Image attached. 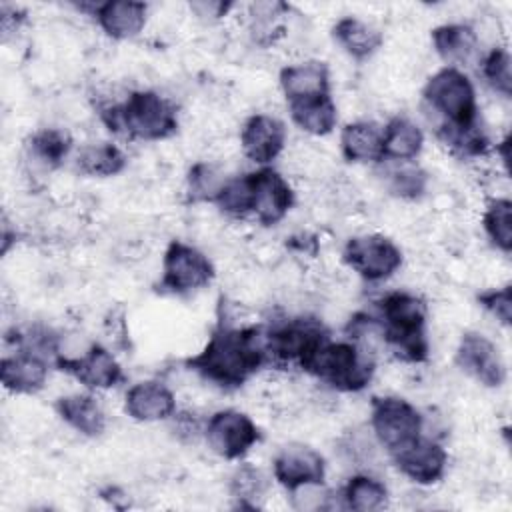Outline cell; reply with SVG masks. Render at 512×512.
<instances>
[{
	"instance_id": "6da1fadb",
	"label": "cell",
	"mask_w": 512,
	"mask_h": 512,
	"mask_svg": "<svg viewBox=\"0 0 512 512\" xmlns=\"http://www.w3.org/2000/svg\"><path fill=\"white\" fill-rule=\"evenodd\" d=\"M268 360L266 332L256 326L220 324L186 366L220 388H240Z\"/></svg>"
},
{
	"instance_id": "7a4b0ae2",
	"label": "cell",
	"mask_w": 512,
	"mask_h": 512,
	"mask_svg": "<svg viewBox=\"0 0 512 512\" xmlns=\"http://www.w3.org/2000/svg\"><path fill=\"white\" fill-rule=\"evenodd\" d=\"M376 322L382 342L404 362L428 358L426 304L410 292H390L378 302Z\"/></svg>"
},
{
	"instance_id": "3957f363",
	"label": "cell",
	"mask_w": 512,
	"mask_h": 512,
	"mask_svg": "<svg viewBox=\"0 0 512 512\" xmlns=\"http://www.w3.org/2000/svg\"><path fill=\"white\" fill-rule=\"evenodd\" d=\"M100 118L110 132L150 142L164 140L178 128L174 104L154 90L130 92L122 104L102 108Z\"/></svg>"
},
{
	"instance_id": "277c9868",
	"label": "cell",
	"mask_w": 512,
	"mask_h": 512,
	"mask_svg": "<svg viewBox=\"0 0 512 512\" xmlns=\"http://www.w3.org/2000/svg\"><path fill=\"white\" fill-rule=\"evenodd\" d=\"M298 366L340 392H358L374 376L370 352L354 342H332L330 338L310 350Z\"/></svg>"
},
{
	"instance_id": "5b68a950",
	"label": "cell",
	"mask_w": 512,
	"mask_h": 512,
	"mask_svg": "<svg viewBox=\"0 0 512 512\" xmlns=\"http://www.w3.org/2000/svg\"><path fill=\"white\" fill-rule=\"evenodd\" d=\"M428 112L438 116L436 132L444 128H472L478 124L476 90L470 78L454 66H444L422 88Z\"/></svg>"
},
{
	"instance_id": "8992f818",
	"label": "cell",
	"mask_w": 512,
	"mask_h": 512,
	"mask_svg": "<svg viewBox=\"0 0 512 512\" xmlns=\"http://www.w3.org/2000/svg\"><path fill=\"white\" fill-rule=\"evenodd\" d=\"M214 278L212 262L194 246L172 240L164 252L162 278L158 290L162 294L186 296L208 286Z\"/></svg>"
},
{
	"instance_id": "52a82bcc",
	"label": "cell",
	"mask_w": 512,
	"mask_h": 512,
	"mask_svg": "<svg viewBox=\"0 0 512 512\" xmlns=\"http://www.w3.org/2000/svg\"><path fill=\"white\" fill-rule=\"evenodd\" d=\"M370 424L378 442L394 452L422 436V416L404 398L376 396L370 404Z\"/></svg>"
},
{
	"instance_id": "ba28073f",
	"label": "cell",
	"mask_w": 512,
	"mask_h": 512,
	"mask_svg": "<svg viewBox=\"0 0 512 512\" xmlns=\"http://www.w3.org/2000/svg\"><path fill=\"white\" fill-rule=\"evenodd\" d=\"M342 260L360 278L368 282H380L390 278L402 264L400 248L386 236L364 234L354 236L342 250Z\"/></svg>"
},
{
	"instance_id": "9c48e42d",
	"label": "cell",
	"mask_w": 512,
	"mask_h": 512,
	"mask_svg": "<svg viewBox=\"0 0 512 512\" xmlns=\"http://www.w3.org/2000/svg\"><path fill=\"white\" fill-rule=\"evenodd\" d=\"M204 436L212 452L226 460H238L260 440V430L248 414L228 408L210 416Z\"/></svg>"
},
{
	"instance_id": "30bf717a",
	"label": "cell",
	"mask_w": 512,
	"mask_h": 512,
	"mask_svg": "<svg viewBox=\"0 0 512 512\" xmlns=\"http://www.w3.org/2000/svg\"><path fill=\"white\" fill-rule=\"evenodd\" d=\"M328 330L316 318H292L266 332L268 358L278 362H296L314 350L318 344L326 342Z\"/></svg>"
},
{
	"instance_id": "8fae6325",
	"label": "cell",
	"mask_w": 512,
	"mask_h": 512,
	"mask_svg": "<svg viewBox=\"0 0 512 512\" xmlns=\"http://www.w3.org/2000/svg\"><path fill=\"white\" fill-rule=\"evenodd\" d=\"M456 366L486 388H498L506 380V364L498 346L478 332L462 334L456 348Z\"/></svg>"
},
{
	"instance_id": "7c38bea8",
	"label": "cell",
	"mask_w": 512,
	"mask_h": 512,
	"mask_svg": "<svg viewBox=\"0 0 512 512\" xmlns=\"http://www.w3.org/2000/svg\"><path fill=\"white\" fill-rule=\"evenodd\" d=\"M54 362L58 370L74 376L80 384L92 390L112 388L124 378L122 368L114 358V354L100 344H92L82 356L70 358V356L58 354Z\"/></svg>"
},
{
	"instance_id": "4fadbf2b",
	"label": "cell",
	"mask_w": 512,
	"mask_h": 512,
	"mask_svg": "<svg viewBox=\"0 0 512 512\" xmlns=\"http://www.w3.org/2000/svg\"><path fill=\"white\" fill-rule=\"evenodd\" d=\"M272 470L276 482L294 492L302 486L322 484L326 476V462L314 448L304 444H290L274 456Z\"/></svg>"
},
{
	"instance_id": "5bb4252c",
	"label": "cell",
	"mask_w": 512,
	"mask_h": 512,
	"mask_svg": "<svg viewBox=\"0 0 512 512\" xmlns=\"http://www.w3.org/2000/svg\"><path fill=\"white\" fill-rule=\"evenodd\" d=\"M390 456L400 474L422 486L438 482L448 464L446 450L438 442L424 436H418L402 448L390 452Z\"/></svg>"
},
{
	"instance_id": "9a60e30c",
	"label": "cell",
	"mask_w": 512,
	"mask_h": 512,
	"mask_svg": "<svg viewBox=\"0 0 512 512\" xmlns=\"http://www.w3.org/2000/svg\"><path fill=\"white\" fill-rule=\"evenodd\" d=\"M252 176V214L264 226L278 224L294 206V192L274 168H260Z\"/></svg>"
},
{
	"instance_id": "2e32d148",
	"label": "cell",
	"mask_w": 512,
	"mask_h": 512,
	"mask_svg": "<svg viewBox=\"0 0 512 512\" xmlns=\"http://www.w3.org/2000/svg\"><path fill=\"white\" fill-rule=\"evenodd\" d=\"M240 144L246 158L260 166H266L284 150L286 128L274 116L254 114L242 126Z\"/></svg>"
},
{
	"instance_id": "e0dca14e",
	"label": "cell",
	"mask_w": 512,
	"mask_h": 512,
	"mask_svg": "<svg viewBox=\"0 0 512 512\" xmlns=\"http://www.w3.org/2000/svg\"><path fill=\"white\" fill-rule=\"evenodd\" d=\"M48 376V362L44 356L16 350L10 356H4L0 362V378L8 392L14 394H34L42 390Z\"/></svg>"
},
{
	"instance_id": "ac0fdd59",
	"label": "cell",
	"mask_w": 512,
	"mask_h": 512,
	"mask_svg": "<svg viewBox=\"0 0 512 512\" xmlns=\"http://www.w3.org/2000/svg\"><path fill=\"white\" fill-rule=\"evenodd\" d=\"M176 400L168 386L162 382H138L126 392L124 410L132 420L156 422L174 414Z\"/></svg>"
},
{
	"instance_id": "d6986e66",
	"label": "cell",
	"mask_w": 512,
	"mask_h": 512,
	"mask_svg": "<svg viewBox=\"0 0 512 512\" xmlns=\"http://www.w3.org/2000/svg\"><path fill=\"white\" fill-rule=\"evenodd\" d=\"M278 80L288 102L330 94V72L320 60L286 66L280 70Z\"/></svg>"
},
{
	"instance_id": "ffe728a7",
	"label": "cell",
	"mask_w": 512,
	"mask_h": 512,
	"mask_svg": "<svg viewBox=\"0 0 512 512\" xmlns=\"http://www.w3.org/2000/svg\"><path fill=\"white\" fill-rule=\"evenodd\" d=\"M146 14L148 6L136 0H108L94 8L100 28L114 40L134 38L144 28Z\"/></svg>"
},
{
	"instance_id": "44dd1931",
	"label": "cell",
	"mask_w": 512,
	"mask_h": 512,
	"mask_svg": "<svg viewBox=\"0 0 512 512\" xmlns=\"http://www.w3.org/2000/svg\"><path fill=\"white\" fill-rule=\"evenodd\" d=\"M332 36L336 44L358 62L374 56L384 42L382 32L378 28L354 16L340 18L332 28Z\"/></svg>"
},
{
	"instance_id": "7402d4cb",
	"label": "cell",
	"mask_w": 512,
	"mask_h": 512,
	"mask_svg": "<svg viewBox=\"0 0 512 512\" xmlns=\"http://www.w3.org/2000/svg\"><path fill=\"white\" fill-rule=\"evenodd\" d=\"M436 54L448 62V66L468 64L478 52V36L468 24H442L430 34Z\"/></svg>"
},
{
	"instance_id": "603a6c76",
	"label": "cell",
	"mask_w": 512,
	"mask_h": 512,
	"mask_svg": "<svg viewBox=\"0 0 512 512\" xmlns=\"http://www.w3.org/2000/svg\"><path fill=\"white\" fill-rule=\"evenodd\" d=\"M54 408L70 428L84 436H100L106 428V416L96 398L90 394L60 396Z\"/></svg>"
},
{
	"instance_id": "cb8c5ba5",
	"label": "cell",
	"mask_w": 512,
	"mask_h": 512,
	"mask_svg": "<svg viewBox=\"0 0 512 512\" xmlns=\"http://www.w3.org/2000/svg\"><path fill=\"white\" fill-rule=\"evenodd\" d=\"M340 150L348 162H380L382 128L368 120L350 122L340 132Z\"/></svg>"
},
{
	"instance_id": "d4e9b609",
	"label": "cell",
	"mask_w": 512,
	"mask_h": 512,
	"mask_svg": "<svg viewBox=\"0 0 512 512\" xmlns=\"http://www.w3.org/2000/svg\"><path fill=\"white\" fill-rule=\"evenodd\" d=\"M424 146L422 130L404 116H394L382 128V158L392 162L414 160Z\"/></svg>"
},
{
	"instance_id": "484cf974",
	"label": "cell",
	"mask_w": 512,
	"mask_h": 512,
	"mask_svg": "<svg viewBox=\"0 0 512 512\" xmlns=\"http://www.w3.org/2000/svg\"><path fill=\"white\" fill-rule=\"evenodd\" d=\"M288 108H290L292 122L300 130H304L312 136L330 134L336 126V120H338L336 104H334L330 94L288 102Z\"/></svg>"
},
{
	"instance_id": "4316f807",
	"label": "cell",
	"mask_w": 512,
	"mask_h": 512,
	"mask_svg": "<svg viewBox=\"0 0 512 512\" xmlns=\"http://www.w3.org/2000/svg\"><path fill=\"white\" fill-rule=\"evenodd\" d=\"M76 166L82 174L88 176H116L126 168L124 152L108 142L102 144H88L78 152Z\"/></svg>"
},
{
	"instance_id": "83f0119b",
	"label": "cell",
	"mask_w": 512,
	"mask_h": 512,
	"mask_svg": "<svg viewBox=\"0 0 512 512\" xmlns=\"http://www.w3.org/2000/svg\"><path fill=\"white\" fill-rule=\"evenodd\" d=\"M342 500L344 508L356 512H374L386 506L388 490L380 480L366 474H358L346 482L342 490Z\"/></svg>"
},
{
	"instance_id": "f1b7e54d",
	"label": "cell",
	"mask_w": 512,
	"mask_h": 512,
	"mask_svg": "<svg viewBox=\"0 0 512 512\" xmlns=\"http://www.w3.org/2000/svg\"><path fill=\"white\" fill-rule=\"evenodd\" d=\"M32 158H36L46 168H56L68 156L72 148V138L60 128H42L30 136L28 142Z\"/></svg>"
},
{
	"instance_id": "f546056e",
	"label": "cell",
	"mask_w": 512,
	"mask_h": 512,
	"mask_svg": "<svg viewBox=\"0 0 512 512\" xmlns=\"http://www.w3.org/2000/svg\"><path fill=\"white\" fill-rule=\"evenodd\" d=\"M482 224L492 244L508 254L512 250V202L508 198H494L486 206Z\"/></svg>"
},
{
	"instance_id": "4dcf8cb0",
	"label": "cell",
	"mask_w": 512,
	"mask_h": 512,
	"mask_svg": "<svg viewBox=\"0 0 512 512\" xmlns=\"http://www.w3.org/2000/svg\"><path fill=\"white\" fill-rule=\"evenodd\" d=\"M252 176L242 174V176H234V178H226V182L222 184L214 204L230 216H246L252 214Z\"/></svg>"
},
{
	"instance_id": "1f68e13d",
	"label": "cell",
	"mask_w": 512,
	"mask_h": 512,
	"mask_svg": "<svg viewBox=\"0 0 512 512\" xmlns=\"http://www.w3.org/2000/svg\"><path fill=\"white\" fill-rule=\"evenodd\" d=\"M226 176L214 164L198 162L188 172V198L192 202H214Z\"/></svg>"
},
{
	"instance_id": "d6a6232c",
	"label": "cell",
	"mask_w": 512,
	"mask_h": 512,
	"mask_svg": "<svg viewBox=\"0 0 512 512\" xmlns=\"http://www.w3.org/2000/svg\"><path fill=\"white\" fill-rule=\"evenodd\" d=\"M428 174L410 162H400V166H394L388 170L386 186L388 190L398 198H418L426 190Z\"/></svg>"
},
{
	"instance_id": "836d02e7",
	"label": "cell",
	"mask_w": 512,
	"mask_h": 512,
	"mask_svg": "<svg viewBox=\"0 0 512 512\" xmlns=\"http://www.w3.org/2000/svg\"><path fill=\"white\" fill-rule=\"evenodd\" d=\"M482 74L488 86L502 94L504 98L512 96V60L506 48H494L482 62Z\"/></svg>"
},
{
	"instance_id": "e575fe53",
	"label": "cell",
	"mask_w": 512,
	"mask_h": 512,
	"mask_svg": "<svg viewBox=\"0 0 512 512\" xmlns=\"http://www.w3.org/2000/svg\"><path fill=\"white\" fill-rule=\"evenodd\" d=\"M480 306L490 312L500 324H512V288L506 284L502 288H492L478 294Z\"/></svg>"
},
{
	"instance_id": "d590c367",
	"label": "cell",
	"mask_w": 512,
	"mask_h": 512,
	"mask_svg": "<svg viewBox=\"0 0 512 512\" xmlns=\"http://www.w3.org/2000/svg\"><path fill=\"white\" fill-rule=\"evenodd\" d=\"M262 490H264L262 474L248 464L240 466L236 470V474L232 476V494H234V498L240 500L242 506H246L248 500L258 498L262 494Z\"/></svg>"
},
{
	"instance_id": "8d00e7d4",
	"label": "cell",
	"mask_w": 512,
	"mask_h": 512,
	"mask_svg": "<svg viewBox=\"0 0 512 512\" xmlns=\"http://www.w3.org/2000/svg\"><path fill=\"white\" fill-rule=\"evenodd\" d=\"M230 6H232L230 2H206V0L190 4L192 12H196L198 16H210V18L224 16L230 10Z\"/></svg>"
}]
</instances>
